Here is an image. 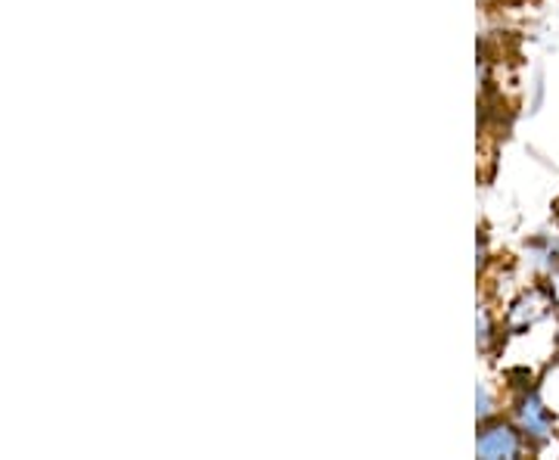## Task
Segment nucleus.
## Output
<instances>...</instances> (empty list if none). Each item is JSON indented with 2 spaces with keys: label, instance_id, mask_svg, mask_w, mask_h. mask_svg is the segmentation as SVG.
<instances>
[{
  "label": "nucleus",
  "instance_id": "1",
  "mask_svg": "<svg viewBox=\"0 0 559 460\" xmlns=\"http://www.w3.org/2000/svg\"><path fill=\"white\" fill-rule=\"evenodd\" d=\"M479 451L481 455H488V458H510V455L520 451V441H516V433H513V429L498 426V429H488V433L481 436Z\"/></svg>",
  "mask_w": 559,
  "mask_h": 460
},
{
  "label": "nucleus",
  "instance_id": "2",
  "mask_svg": "<svg viewBox=\"0 0 559 460\" xmlns=\"http://www.w3.org/2000/svg\"><path fill=\"white\" fill-rule=\"evenodd\" d=\"M520 417H522V426H525V433H528V436H535V439H547L550 421H547V411L540 408L538 399L525 401V404H522Z\"/></svg>",
  "mask_w": 559,
  "mask_h": 460
}]
</instances>
